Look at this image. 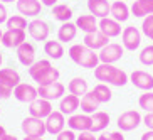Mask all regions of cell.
<instances>
[{
	"instance_id": "obj_1",
	"label": "cell",
	"mask_w": 153,
	"mask_h": 140,
	"mask_svg": "<svg viewBox=\"0 0 153 140\" xmlns=\"http://www.w3.org/2000/svg\"><path fill=\"white\" fill-rule=\"evenodd\" d=\"M94 78L99 83H106V85L118 86V88L130 83V74L128 73L116 68L114 64H106V63H99L94 68Z\"/></svg>"
},
{
	"instance_id": "obj_2",
	"label": "cell",
	"mask_w": 153,
	"mask_h": 140,
	"mask_svg": "<svg viewBox=\"0 0 153 140\" xmlns=\"http://www.w3.org/2000/svg\"><path fill=\"white\" fill-rule=\"evenodd\" d=\"M29 76L37 83V86H44L59 81L61 73L57 68H54L51 64L49 59H39L29 68Z\"/></svg>"
},
{
	"instance_id": "obj_3",
	"label": "cell",
	"mask_w": 153,
	"mask_h": 140,
	"mask_svg": "<svg viewBox=\"0 0 153 140\" xmlns=\"http://www.w3.org/2000/svg\"><path fill=\"white\" fill-rule=\"evenodd\" d=\"M68 54L72 63L84 69H94L99 64V56L96 54V51L89 49L84 44H72L69 47Z\"/></svg>"
},
{
	"instance_id": "obj_4",
	"label": "cell",
	"mask_w": 153,
	"mask_h": 140,
	"mask_svg": "<svg viewBox=\"0 0 153 140\" xmlns=\"http://www.w3.org/2000/svg\"><path fill=\"white\" fill-rule=\"evenodd\" d=\"M20 83V74L12 68L0 69V98L7 100L12 96L14 88Z\"/></svg>"
},
{
	"instance_id": "obj_5",
	"label": "cell",
	"mask_w": 153,
	"mask_h": 140,
	"mask_svg": "<svg viewBox=\"0 0 153 140\" xmlns=\"http://www.w3.org/2000/svg\"><path fill=\"white\" fill-rule=\"evenodd\" d=\"M143 123V117L138 110H126L123 112L116 120V125L121 132H131L136 130L140 125Z\"/></svg>"
},
{
	"instance_id": "obj_6",
	"label": "cell",
	"mask_w": 153,
	"mask_h": 140,
	"mask_svg": "<svg viewBox=\"0 0 153 140\" xmlns=\"http://www.w3.org/2000/svg\"><path fill=\"white\" fill-rule=\"evenodd\" d=\"M20 128H22V132L27 137H37V139H42V137L47 133V132H45L44 120H42V118L30 117V115H29L27 118H24V120H22Z\"/></svg>"
},
{
	"instance_id": "obj_7",
	"label": "cell",
	"mask_w": 153,
	"mask_h": 140,
	"mask_svg": "<svg viewBox=\"0 0 153 140\" xmlns=\"http://www.w3.org/2000/svg\"><path fill=\"white\" fill-rule=\"evenodd\" d=\"M141 31L135 25H128L121 32V44L126 51H136L141 46Z\"/></svg>"
},
{
	"instance_id": "obj_8",
	"label": "cell",
	"mask_w": 153,
	"mask_h": 140,
	"mask_svg": "<svg viewBox=\"0 0 153 140\" xmlns=\"http://www.w3.org/2000/svg\"><path fill=\"white\" fill-rule=\"evenodd\" d=\"M123 54H125L123 44H116V42H109L108 46H104L98 52L99 63H106V64H114L116 61H120L123 58Z\"/></svg>"
},
{
	"instance_id": "obj_9",
	"label": "cell",
	"mask_w": 153,
	"mask_h": 140,
	"mask_svg": "<svg viewBox=\"0 0 153 140\" xmlns=\"http://www.w3.org/2000/svg\"><path fill=\"white\" fill-rule=\"evenodd\" d=\"M25 41H27V34L22 29H7L2 34V46H5L7 49H17Z\"/></svg>"
},
{
	"instance_id": "obj_10",
	"label": "cell",
	"mask_w": 153,
	"mask_h": 140,
	"mask_svg": "<svg viewBox=\"0 0 153 140\" xmlns=\"http://www.w3.org/2000/svg\"><path fill=\"white\" fill-rule=\"evenodd\" d=\"M37 93H39V96L44 98V100L56 101V100H61L66 95V86L61 81H56V83H51V85L37 86Z\"/></svg>"
},
{
	"instance_id": "obj_11",
	"label": "cell",
	"mask_w": 153,
	"mask_h": 140,
	"mask_svg": "<svg viewBox=\"0 0 153 140\" xmlns=\"http://www.w3.org/2000/svg\"><path fill=\"white\" fill-rule=\"evenodd\" d=\"M27 31H29V36H30L34 41H39V42L44 41L45 42V41H47V37H49L51 29H49V24L45 22V20L36 17L34 20H30V22H29Z\"/></svg>"
},
{
	"instance_id": "obj_12",
	"label": "cell",
	"mask_w": 153,
	"mask_h": 140,
	"mask_svg": "<svg viewBox=\"0 0 153 140\" xmlns=\"http://www.w3.org/2000/svg\"><path fill=\"white\" fill-rule=\"evenodd\" d=\"M45 123V132L51 135H57L66 128V115L59 112V110H52L51 115L44 120Z\"/></svg>"
},
{
	"instance_id": "obj_13",
	"label": "cell",
	"mask_w": 153,
	"mask_h": 140,
	"mask_svg": "<svg viewBox=\"0 0 153 140\" xmlns=\"http://www.w3.org/2000/svg\"><path fill=\"white\" fill-rule=\"evenodd\" d=\"M12 95L20 103H32L36 98H39L37 88L34 85H29V83H19L14 88V93Z\"/></svg>"
},
{
	"instance_id": "obj_14",
	"label": "cell",
	"mask_w": 153,
	"mask_h": 140,
	"mask_svg": "<svg viewBox=\"0 0 153 140\" xmlns=\"http://www.w3.org/2000/svg\"><path fill=\"white\" fill-rule=\"evenodd\" d=\"M130 83L141 91H152L153 90V74L143 71V69H135L130 74Z\"/></svg>"
},
{
	"instance_id": "obj_15",
	"label": "cell",
	"mask_w": 153,
	"mask_h": 140,
	"mask_svg": "<svg viewBox=\"0 0 153 140\" xmlns=\"http://www.w3.org/2000/svg\"><path fill=\"white\" fill-rule=\"evenodd\" d=\"M51 112H52V101L44 100V98H41V96L36 98L32 103H29V115H30V117L45 120V118L51 115Z\"/></svg>"
},
{
	"instance_id": "obj_16",
	"label": "cell",
	"mask_w": 153,
	"mask_h": 140,
	"mask_svg": "<svg viewBox=\"0 0 153 140\" xmlns=\"http://www.w3.org/2000/svg\"><path fill=\"white\" fill-rule=\"evenodd\" d=\"M68 127L74 132H88L93 127V118L88 113H74L68 118Z\"/></svg>"
},
{
	"instance_id": "obj_17",
	"label": "cell",
	"mask_w": 153,
	"mask_h": 140,
	"mask_svg": "<svg viewBox=\"0 0 153 140\" xmlns=\"http://www.w3.org/2000/svg\"><path fill=\"white\" fill-rule=\"evenodd\" d=\"M17 59L19 63L22 64V66H25V68H30L32 64L36 63V47H34V44L32 42H24V44H20L17 47Z\"/></svg>"
},
{
	"instance_id": "obj_18",
	"label": "cell",
	"mask_w": 153,
	"mask_h": 140,
	"mask_svg": "<svg viewBox=\"0 0 153 140\" xmlns=\"http://www.w3.org/2000/svg\"><path fill=\"white\" fill-rule=\"evenodd\" d=\"M15 7H17L20 15H24V17H34V19L41 14V10H42L41 0H17Z\"/></svg>"
},
{
	"instance_id": "obj_19",
	"label": "cell",
	"mask_w": 153,
	"mask_h": 140,
	"mask_svg": "<svg viewBox=\"0 0 153 140\" xmlns=\"http://www.w3.org/2000/svg\"><path fill=\"white\" fill-rule=\"evenodd\" d=\"M108 44H109V37L104 36L99 29L94 32H88L84 36V46H88L93 51H101L104 46H108Z\"/></svg>"
},
{
	"instance_id": "obj_20",
	"label": "cell",
	"mask_w": 153,
	"mask_h": 140,
	"mask_svg": "<svg viewBox=\"0 0 153 140\" xmlns=\"http://www.w3.org/2000/svg\"><path fill=\"white\" fill-rule=\"evenodd\" d=\"M79 105H81V98L76 95H64L62 98L59 100V112L62 115H74V113L79 110Z\"/></svg>"
},
{
	"instance_id": "obj_21",
	"label": "cell",
	"mask_w": 153,
	"mask_h": 140,
	"mask_svg": "<svg viewBox=\"0 0 153 140\" xmlns=\"http://www.w3.org/2000/svg\"><path fill=\"white\" fill-rule=\"evenodd\" d=\"M98 29L103 32L104 36H108L109 39H113V37H118L120 34H121V24L118 22V20H114L113 17L99 19Z\"/></svg>"
},
{
	"instance_id": "obj_22",
	"label": "cell",
	"mask_w": 153,
	"mask_h": 140,
	"mask_svg": "<svg viewBox=\"0 0 153 140\" xmlns=\"http://www.w3.org/2000/svg\"><path fill=\"white\" fill-rule=\"evenodd\" d=\"M130 15H131V10H130V7H128V4H126L125 0H114V2L111 4L109 17H113L120 24L126 22V20L130 19Z\"/></svg>"
},
{
	"instance_id": "obj_23",
	"label": "cell",
	"mask_w": 153,
	"mask_h": 140,
	"mask_svg": "<svg viewBox=\"0 0 153 140\" xmlns=\"http://www.w3.org/2000/svg\"><path fill=\"white\" fill-rule=\"evenodd\" d=\"M88 10L96 19H104V17H109L111 4L108 0H88Z\"/></svg>"
},
{
	"instance_id": "obj_24",
	"label": "cell",
	"mask_w": 153,
	"mask_h": 140,
	"mask_svg": "<svg viewBox=\"0 0 153 140\" xmlns=\"http://www.w3.org/2000/svg\"><path fill=\"white\" fill-rule=\"evenodd\" d=\"M130 10H131V15L145 19L146 15L153 14V0H133Z\"/></svg>"
},
{
	"instance_id": "obj_25",
	"label": "cell",
	"mask_w": 153,
	"mask_h": 140,
	"mask_svg": "<svg viewBox=\"0 0 153 140\" xmlns=\"http://www.w3.org/2000/svg\"><path fill=\"white\" fill-rule=\"evenodd\" d=\"M77 36V27H76V22H62V25L59 27L57 31V41H61L64 44V42H71L74 41Z\"/></svg>"
},
{
	"instance_id": "obj_26",
	"label": "cell",
	"mask_w": 153,
	"mask_h": 140,
	"mask_svg": "<svg viewBox=\"0 0 153 140\" xmlns=\"http://www.w3.org/2000/svg\"><path fill=\"white\" fill-rule=\"evenodd\" d=\"M98 22L99 20L93 14H84V15H79V17L76 19V27L88 34V32L98 31Z\"/></svg>"
},
{
	"instance_id": "obj_27",
	"label": "cell",
	"mask_w": 153,
	"mask_h": 140,
	"mask_svg": "<svg viewBox=\"0 0 153 140\" xmlns=\"http://www.w3.org/2000/svg\"><path fill=\"white\" fill-rule=\"evenodd\" d=\"M51 15L59 22H69L72 19V9L68 4H56L51 7Z\"/></svg>"
},
{
	"instance_id": "obj_28",
	"label": "cell",
	"mask_w": 153,
	"mask_h": 140,
	"mask_svg": "<svg viewBox=\"0 0 153 140\" xmlns=\"http://www.w3.org/2000/svg\"><path fill=\"white\" fill-rule=\"evenodd\" d=\"M44 52L49 59H61L64 56V46L61 41H45Z\"/></svg>"
},
{
	"instance_id": "obj_29",
	"label": "cell",
	"mask_w": 153,
	"mask_h": 140,
	"mask_svg": "<svg viewBox=\"0 0 153 140\" xmlns=\"http://www.w3.org/2000/svg\"><path fill=\"white\" fill-rule=\"evenodd\" d=\"M79 108L82 110V113H88V115H93L94 112H98L99 101L94 98L93 91H88L84 96H81V105H79Z\"/></svg>"
},
{
	"instance_id": "obj_30",
	"label": "cell",
	"mask_w": 153,
	"mask_h": 140,
	"mask_svg": "<svg viewBox=\"0 0 153 140\" xmlns=\"http://www.w3.org/2000/svg\"><path fill=\"white\" fill-rule=\"evenodd\" d=\"M68 91L71 93V95H76V96H84L86 93H88V81H86L84 78H72L71 81H69L68 85Z\"/></svg>"
},
{
	"instance_id": "obj_31",
	"label": "cell",
	"mask_w": 153,
	"mask_h": 140,
	"mask_svg": "<svg viewBox=\"0 0 153 140\" xmlns=\"http://www.w3.org/2000/svg\"><path fill=\"white\" fill-rule=\"evenodd\" d=\"M91 91H93L94 98L99 101V105L108 103L109 100L113 98V91H111V88H109V85H106V83H98Z\"/></svg>"
},
{
	"instance_id": "obj_32",
	"label": "cell",
	"mask_w": 153,
	"mask_h": 140,
	"mask_svg": "<svg viewBox=\"0 0 153 140\" xmlns=\"http://www.w3.org/2000/svg\"><path fill=\"white\" fill-rule=\"evenodd\" d=\"M91 118H93V127H91V132H94V133H98V132H103L106 127L109 125V115L106 112H94L93 115H91Z\"/></svg>"
},
{
	"instance_id": "obj_33",
	"label": "cell",
	"mask_w": 153,
	"mask_h": 140,
	"mask_svg": "<svg viewBox=\"0 0 153 140\" xmlns=\"http://www.w3.org/2000/svg\"><path fill=\"white\" fill-rule=\"evenodd\" d=\"M27 17H24V15L17 14V15H10L7 19V22H5V27L7 29H22L25 31L27 29Z\"/></svg>"
},
{
	"instance_id": "obj_34",
	"label": "cell",
	"mask_w": 153,
	"mask_h": 140,
	"mask_svg": "<svg viewBox=\"0 0 153 140\" xmlns=\"http://www.w3.org/2000/svg\"><path fill=\"white\" fill-rule=\"evenodd\" d=\"M138 105L146 113H153V91H145L143 95H140Z\"/></svg>"
},
{
	"instance_id": "obj_35",
	"label": "cell",
	"mask_w": 153,
	"mask_h": 140,
	"mask_svg": "<svg viewBox=\"0 0 153 140\" xmlns=\"http://www.w3.org/2000/svg\"><path fill=\"white\" fill-rule=\"evenodd\" d=\"M138 58H140V63L143 66H153V44L145 46L143 49L140 51Z\"/></svg>"
},
{
	"instance_id": "obj_36",
	"label": "cell",
	"mask_w": 153,
	"mask_h": 140,
	"mask_svg": "<svg viewBox=\"0 0 153 140\" xmlns=\"http://www.w3.org/2000/svg\"><path fill=\"white\" fill-rule=\"evenodd\" d=\"M141 34L145 37H148L150 41H153V14L146 15L141 22Z\"/></svg>"
},
{
	"instance_id": "obj_37",
	"label": "cell",
	"mask_w": 153,
	"mask_h": 140,
	"mask_svg": "<svg viewBox=\"0 0 153 140\" xmlns=\"http://www.w3.org/2000/svg\"><path fill=\"white\" fill-rule=\"evenodd\" d=\"M76 139H77L76 132L71 130V128H64L61 133L56 135V140H76Z\"/></svg>"
},
{
	"instance_id": "obj_38",
	"label": "cell",
	"mask_w": 153,
	"mask_h": 140,
	"mask_svg": "<svg viewBox=\"0 0 153 140\" xmlns=\"http://www.w3.org/2000/svg\"><path fill=\"white\" fill-rule=\"evenodd\" d=\"M76 140H98V137L94 135V132L88 130V132H79Z\"/></svg>"
},
{
	"instance_id": "obj_39",
	"label": "cell",
	"mask_w": 153,
	"mask_h": 140,
	"mask_svg": "<svg viewBox=\"0 0 153 140\" xmlns=\"http://www.w3.org/2000/svg\"><path fill=\"white\" fill-rule=\"evenodd\" d=\"M7 19H9V12H7V7H5V4H2V2H0V25L7 22Z\"/></svg>"
},
{
	"instance_id": "obj_40",
	"label": "cell",
	"mask_w": 153,
	"mask_h": 140,
	"mask_svg": "<svg viewBox=\"0 0 153 140\" xmlns=\"http://www.w3.org/2000/svg\"><path fill=\"white\" fill-rule=\"evenodd\" d=\"M143 125L146 127V130H153V113H146L143 117Z\"/></svg>"
},
{
	"instance_id": "obj_41",
	"label": "cell",
	"mask_w": 153,
	"mask_h": 140,
	"mask_svg": "<svg viewBox=\"0 0 153 140\" xmlns=\"http://www.w3.org/2000/svg\"><path fill=\"white\" fill-rule=\"evenodd\" d=\"M109 140H125V135H123V132H111L109 133Z\"/></svg>"
},
{
	"instance_id": "obj_42",
	"label": "cell",
	"mask_w": 153,
	"mask_h": 140,
	"mask_svg": "<svg viewBox=\"0 0 153 140\" xmlns=\"http://www.w3.org/2000/svg\"><path fill=\"white\" fill-rule=\"evenodd\" d=\"M140 140H153V130H146Z\"/></svg>"
},
{
	"instance_id": "obj_43",
	"label": "cell",
	"mask_w": 153,
	"mask_h": 140,
	"mask_svg": "<svg viewBox=\"0 0 153 140\" xmlns=\"http://www.w3.org/2000/svg\"><path fill=\"white\" fill-rule=\"evenodd\" d=\"M41 4L45 5V7H54L57 4V0H41Z\"/></svg>"
},
{
	"instance_id": "obj_44",
	"label": "cell",
	"mask_w": 153,
	"mask_h": 140,
	"mask_svg": "<svg viewBox=\"0 0 153 140\" xmlns=\"http://www.w3.org/2000/svg\"><path fill=\"white\" fill-rule=\"evenodd\" d=\"M0 140H19V139H17L15 135H10V133H7V135H5V137H2Z\"/></svg>"
},
{
	"instance_id": "obj_45",
	"label": "cell",
	"mask_w": 153,
	"mask_h": 140,
	"mask_svg": "<svg viewBox=\"0 0 153 140\" xmlns=\"http://www.w3.org/2000/svg\"><path fill=\"white\" fill-rule=\"evenodd\" d=\"M5 135H7V130H5V127L0 125V139H2V137H5Z\"/></svg>"
},
{
	"instance_id": "obj_46",
	"label": "cell",
	"mask_w": 153,
	"mask_h": 140,
	"mask_svg": "<svg viewBox=\"0 0 153 140\" xmlns=\"http://www.w3.org/2000/svg\"><path fill=\"white\" fill-rule=\"evenodd\" d=\"M24 140H44V139H37V137H24Z\"/></svg>"
},
{
	"instance_id": "obj_47",
	"label": "cell",
	"mask_w": 153,
	"mask_h": 140,
	"mask_svg": "<svg viewBox=\"0 0 153 140\" xmlns=\"http://www.w3.org/2000/svg\"><path fill=\"white\" fill-rule=\"evenodd\" d=\"M98 140H109V135H99Z\"/></svg>"
},
{
	"instance_id": "obj_48",
	"label": "cell",
	"mask_w": 153,
	"mask_h": 140,
	"mask_svg": "<svg viewBox=\"0 0 153 140\" xmlns=\"http://www.w3.org/2000/svg\"><path fill=\"white\" fill-rule=\"evenodd\" d=\"M2 4H12V2H17V0H0Z\"/></svg>"
},
{
	"instance_id": "obj_49",
	"label": "cell",
	"mask_w": 153,
	"mask_h": 140,
	"mask_svg": "<svg viewBox=\"0 0 153 140\" xmlns=\"http://www.w3.org/2000/svg\"><path fill=\"white\" fill-rule=\"evenodd\" d=\"M2 63H4V54L0 52V68H2Z\"/></svg>"
},
{
	"instance_id": "obj_50",
	"label": "cell",
	"mask_w": 153,
	"mask_h": 140,
	"mask_svg": "<svg viewBox=\"0 0 153 140\" xmlns=\"http://www.w3.org/2000/svg\"><path fill=\"white\" fill-rule=\"evenodd\" d=\"M2 34H4V32H2V29H0V44H2Z\"/></svg>"
},
{
	"instance_id": "obj_51",
	"label": "cell",
	"mask_w": 153,
	"mask_h": 140,
	"mask_svg": "<svg viewBox=\"0 0 153 140\" xmlns=\"http://www.w3.org/2000/svg\"><path fill=\"white\" fill-rule=\"evenodd\" d=\"M0 113H2V110H0Z\"/></svg>"
}]
</instances>
